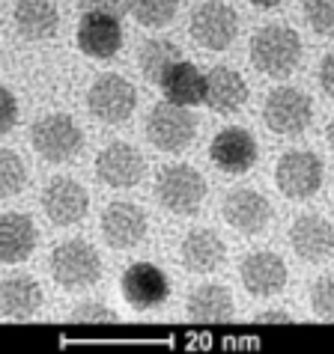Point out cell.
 I'll list each match as a JSON object with an SVG mask.
<instances>
[{
  "instance_id": "obj_23",
  "label": "cell",
  "mask_w": 334,
  "mask_h": 354,
  "mask_svg": "<svg viewBox=\"0 0 334 354\" xmlns=\"http://www.w3.org/2000/svg\"><path fill=\"white\" fill-rule=\"evenodd\" d=\"M42 286L30 277H6L0 280V316L3 319H33L42 310Z\"/></svg>"
},
{
  "instance_id": "obj_8",
  "label": "cell",
  "mask_w": 334,
  "mask_h": 354,
  "mask_svg": "<svg viewBox=\"0 0 334 354\" xmlns=\"http://www.w3.org/2000/svg\"><path fill=\"white\" fill-rule=\"evenodd\" d=\"M87 107L99 122L105 125H123L132 120L137 107V90L132 81H125L123 75H99L87 93Z\"/></svg>"
},
{
  "instance_id": "obj_11",
  "label": "cell",
  "mask_w": 334,
  "mask_h": 354,
  "mask_svg": "<svg viewBox=\"0 0 334 354\" xmlns=\"http://www.w3.org/2000/svg\"><path fill=\"white\" fill-rule=\"evenodd\" d=\"M78 51L93 57V60H111L123 48V24L120 18L107 9H90L81 15L75 33Z\"/></svg>"
},
{
  "instance_id": "obj_27",
  "label": "cell",
  "mask_w": 334,
  "mask_h": 354,
  "mask_svg": "<svg viewBox=\"0 0 334 354\" xmlns=\"http://www.w3.org/2000/svg\"><path fill=\"white\" fill-rule=\"evenodd\" d=\"M129 15L146 30H161L179 12V0H125Z\"/></svg>"
},
{
  "instance_id": "obj_21",
  "label": "cell",
  "mask_w": 334,
  "mask_h": 354,
  "mask_svg": "<svg viewBox=\"0 0 334 354\" xmlns=\"http://www.w3.org/2000/svg\"><path fill=\"white\" fill-rule=\"evenodd\" d=\"M12 24L27 42L54 39L60 30V9L54 0H18L12 9Z\"/></svg>"
},
{
  "instance_id": "obj_19",
  "label": "cell",
  "mask_w": 334,
  "mask_h": 354,
  "mask_svg": "<svg viewBox=\"0 0 334 354\" xmlns=\"http://www.w3.org/2000/svg\"><path fill=\"white\" fill-rule=\"evenodd\" d=\"M36 223L27 212L0 214V265H21L36 250Z\"/></svg>"
},
{
  "instance_id": "obj_15",
  "label": "cell",
  "mask_w": 334,
  "mask_h": 354,
  "mask_svg": "<svg viewBox=\"0 0 334 354\" xmlns=\"http://www.w3.org/2000/svg\"><path fill=\"white\" fill-rule=\"evenodd\" d=\"M290 248L301 262H326L334 257V226L317 212H304L290 226Z\"/></svg>"
},
{
  "instance_id": "obj_34",
  "label": "cell",
  "mask_w": 334,
  "mask_h": 354,
  "mask_svg": "<svg viewBox=\"0 0 334 354\" xmlns=\"http://www.w3.org/2000/svg\"><path fill=\"white\" fill-rule=\"evenodd\" d=\"M254 324H292V316L287 310H266L254 316Z\"/></svg>"
},
{
  "instance_id": "obj_10",
  "label": "cell",
  "mask_w": 334,
  "mask_h": 354,
  "mask_svg": "<svg viewBox=\"0 0 334 354\" xmlns=\"http://www.w3.org/2000/svg\"><path fill=\"white\" fill-rule=\"evenodd\" d=\"M120 292H123V301L129 304L132 310L137 313H146V310H155L170 298V280L167 274L152 262H134L123 271L120 277Z\"/></svg>"
},
{
  "instance_id": "obj_32",
  "label": "cell",
  "mask_w": 334,
  "mask_h": 354,
  "mask_svg": "<svg viewBox=\"0 0 334 354\" xmlns=\"http://www.w3.org/2000/svg\"><path fill=\"white\" fill-rule=\"evenodd\" d=\"M18 125V98L0 86V137L9 134Z\"/></svg>"
},
{
  "instance_id": "obj_9",
  "label": "cell",
  "mask_w": 334,
  "mask_h": 354,
  "mask_svg": "<svg viewBox=\"0 0 334 354\" xmlns=\"http://www.w3.org/2000/svg\"><path fill=\"white\" fill-rule=\"evenodd\" d=\"M188 30L203 51H227L239 33V15L224 0H206L194 9Z\"/></svg>"
},
{
  "instance_id": "obj_13",
  "label": "cell",
  "mask_w": 334,
  "mask_h": 354,
  "mask_svg": "<svg viewBox=\"0 0 334 354\" xmlns=\"http://www.w3.org/2000/svg\"><path fill=\"white\" fill-rule=\"evenodd\" d=\"M239 277L242 286L248 289V295L254 298H274L287 289L290 271L287 262H283L278 253L272 250H251L248 257L239 262Z\"/></svg>"
},
{
  "instance_id": "obj_7",
  "label": "cell",
  "mask_w": 334,
  "mask_h": 354,
  "mask_svg": "<svg viewBox=\"0 0 334 354\" xmlns=\"http://www.w3.org/2000/svg\"><path fill=\"white\" fill-rule=\"evenodd\" d=\"M263 122L281 137H299L313 122V102L296 86H274L263 104Z\"/></svg>"
},
{
  "instance_id": "obj_6",
  "label": "cell",
  "mask_w": 334,
  "mask_h": 354,
  "mask_svg": "<svg viewBox=\"0 0 334 354\" xmlns=\"http://www.w3.org/2000/svg\"><path fill=\"white\" fill-rule=\"evenodd\" d=\"M146 137L159 152H182L188 149L197 137V120L188 107L173 104V102H159L146 116Z\"/></svg>"
},
{
  "instance_id": "obj_2",
  "label": "cell",
  "mask_w": 334,
  "mask_h": 354,
  "mask_svg": "<svg viewBox=\"0 0 334 354\" xmlns=\"http://www.w3.org/2000/svg\"><path fill=\"white\" fill-rule=\"evenodd\" d=\"M51 277L66 292L90 289L102 280V257L84 239H66L51 253Z\"/></svg>"
},
{
  "instance_id": "obj_3",
  "label": "cell",
  "mask_w": 334,
  "mask_h": 354,
  "mask_svg": "<svg viewBox=\"0 0 334 354\" xmlns=\"http://www.w3.org/2000/svg\"><path fill=\"white\" fill-rule=\"evenodd\" d=\"M155 196L170 214L191 218L206 200V179L191 164H164L155 173Z\"/></svg>"
},
{
  "instance_id": "obj_22",
  "label": "cell",
  "mask_w": 334,
  "mask_h": 354,
  "mask_svg": "<svg viewBox=\"0 0 334 354\" xmlns=\"http://www.w3.org/2000/svg\"><path fill=\"white\" fill-rule=\"evenodd\" d=\"M245 102H248V84L236 68L215 66L206 72L203 104H209L215 113H236Z\"/></svg>"
},
{
  "instance_id": "obj_16",
  "label": "cell",
  "mask_w": 334,
  "mask_h": 354,
  "mask_svg": "<svg viewBox=\"0 0 334 354\" xmlns=\"http://www.w3.org/2000/svg\"><path fill=\"white\" fill-rule=\"evenodd\" d=\"M146 173V161L137 152V146L125 140H114L96 158V176L107 188H134Z\"/></svg>"
},
{
  "instance_id": "obj_37",
  "label": "cell",
  "mask_w": 334,
  "mask_h": 354,
  "mask_svg": "<svg viewBox=\"0 0 334 354\" xmlns=\"http://www.w3.org/2000/svg\"><path fill=\"white\" fill-rule=\"evenodd\" d=\"M84 3H107V0H84Z\"/></svg>"
},
{
  "instance_id": "obj_12",
  "label": "cell",
  "mask_w": 334,
  "mask_h": 354,
  "mask_svg": "<svg viewBox=\"0 0 334 354\" xmlns=\"http://www.w3.org/2000/svg\"><path fill=\"white\" fill-rule=\"evenodd\" d=\"M42 212L54 226L81 223L90 212V194L81 182L69 179V176H57L42 191Z\"/></svg>"
},
{
  "instance_id": "obj_25",
  "label": "cell",
  "mask_w": 334,
  "mask_h": 354,
  "mask_svg": "<svg viewBox=\"0 0 334 354\" xmlns=\"http://www.w3.org/2000/svg\"><path fill=\"white\" fill-rule=\"evenodd\" d=\"M188 316L203 324H221L233 319V295L221 283H203L194 292H188V304H185Z\"/></svg>"
},
{
  "instance_id": "obj_14",
  "label": "cell",
  "mask_w": 334,
  "mask_h": 354,
  "mask_svg": "<svg viewBox=\"0 0 334 354\" xmlns=\"http://www.w3.org/2000/svg\"><path fill=\"white\" fill-rule=\"evenodd\" d=\"M257 140L248 129H239V125H227L218 134L212 137L209 143V158L218 167L221 173L227 176H245L257 164Z\"/></svg>"
},
{
  "instance_id": "obj_20",
  "label": "cell",
  "mask_w": 334,
  "mask_h": 354,
  "mask_svg": "<svg viewBox=\"0 0 334 354\" xmlns=\"http://www.w3.org/2000/svg\"><path fill=\"white\" fill-rule=\"evenodd\" d=\"M179 259L185 271L212 274L227 259V244L221 241V235H215V230H191L179 244Z\"/></svg>"
},
{
  "instance_id": "obj_36",
  "label": "cell",
  "mask_w": 334,
  "mask_h": 354,
  "mask_svg": "<svg viewBox=\"0 0 334 354\" xmlns=\"http://www.w3.org/2000/svg\"><path fill=\"white\" fill-rule=\"evenodd\" d=\"M326 140H328V146H331V152H334V120L328 122V129H326Z\"/></svg>"
},
{
  "instance_id": "obj_31",
  "label": "cell",
  "mask_w": 334,
  "mask_h": 354,
  "mask_svg": "<svg viewBox=\"0 0 334 354\" xmlns=\"http://www.w3.org/2000/svg\"><path fill=\"white\" fill-rule=\"evenodd\" d=\"M114 319H116V313L96 301H84L81 307L72 310V316H69V322H75V324H96V322H114Z\"/></svg>"
},
{
  "instance_id": "obj_24",
  "label": "cell",
  "mask_w": 334,
  "mask_h": 354,
  "mask_svg": "<svg viewBox=\"0 0 334 354\" xmlns=\"http://www.w3.org/2000/svg\"><path fill=\"white\" fill-rule=\"evenodd\" d=\"M161 93L167 102L182 104V107H194L203 102V90H206V75L200 72L194 63L179 60L167 68V75L159 81Z\"/></svg>"
},
{
  "instance_id": "obj_35",
  "label": "cell",
  "mask_w": 334,
  "mask_h": 354,
  "mask_svg": "<svg viewBox=\"0 0 334 354\" xmlns=\"http://www.w3.org/2000/svg\"><path fill=\"white\" fill-rule=\"evenodd\" d=\"M251 6H257V9H274V6H281L283 0H248Z\"/></svg>"
},
{
  "instance_id": "obj_30",
  "label": "cell",
  "mask_w": 334,
  "mask_h": 354,
  "mask_svg": "<svg viewBox=\"0 0 334 354\" xmlns=\"http://www.w3.org/2000/svg\"><path fill=\"white\" fill-rule=\"evenodd\" d=\"M304 21L313 33L334 36V0H304Z\"/></svg>"
},
{
  "instance_id": "obj_4",
  "label": "cell",
  "mask_w": 334,
  "mask_h": 354,
  "mask_svg": "<svg viewBox=\"0 0 334 354\" xmlns=\"http://www.w3.org/2000/svg\"><path fill=\"white\" fill-rule=\"evenodd\" d=\"M30 143L42 161L66 164L84 149V131L69 113H48L33 122Z\"/></svg>"
},
{
  "instance_id": "obj_5",
  "label": "cell",
  "mask_w": 334,
  "mask_h": 354,
  "mask_svg": "<svg viewBox=\"0 0 334 354\" xmlns=\"http://www.w3.org/2000/svg\"><path fill=\"white\" fill-rule=\"evenodd\" d=\"M322 179H326V167H322L319 155L310 149H290L274 164V185L287 200L301 203L317 196Z\"/></svg>"
},
{
  "instance_id": "obj_28",
  "label": "cell",
  "mask_w": 334,
  "mask_h": 354,
  "mask_svg": "<svg viewBox=\"0 0 334 354\" xmlns=\"http://www.w3.org/2000/svg\"><path fill=\"white\" fill-rule=\"evenodd\" d=\"M27 188V167L21 155L12 149H0V200L18 196Z\"/></svg>"
},
{
  "instance_id": "obj_18",
  "label": "cell",
  "mask_w": 334,
  "mask_h": 354,
  "mask_svg": "<svg viewBox=\"0 0 334 354\" xmlns=\"http://www.w3.org/2000/svg\"><path fill=\"white\" fill-rule=\"evenodd\" d=\"M224 221L242 235H260L272 223V203L254 188H236L224 196Z\"/></svg>"
},
{
  "instance_id": "obj_33",
  "label": "cell",
  "mask_w": 334,
  "mask_h": 354,
  "mask_svg": "<svg viewBox=\"0 0 334 354\" xmlns=\"http://www.w3.org/2000/svg\"><path fill=\"white\" fill-rule=\"evenodd\" d=\"M319 86L328 98H334V51H328L319 63Z\"/></svg>"
},
{
  "instance_id": "obj_26",
  "label": "cell",
  "mask_w": 334,
  "mask_h": 354,
  "mask_svg": "<svg viewBox=\"0 0 334 354\" xmlns=\"http://www.w3.org/2000/svg\"><path fill=\"white\" fill-rule=\"evenodd\" d=\"M179 60H182V51L170 39H150V42H143L141 51H137V66H141L146 81L155 86H159V81L167 75V68Z\"/></svg>"
},
{
  "instance_id": "obj_29",
  "label": "cell",
  "mask_w": 334,
  "mask_h": 354,
  "mask_svg": "<svg viewBox=\"0 0 334 354\" xmlns=\"http://www.w3.org/2000/svg\"><path fill=\"white\" fill-rule=\"evenodd\" d=\"M310 310L317 319L334 322V274H322L310 286Z\"/></svg>"
},
{
  "instance_id": "obj_17",
  "label": "cell",
  "mask_w": 334,
  "mask_h": 354,
  "mask_svg": "<svg viewBox=\"0 0 334 354\" xmlns=\"http://www.w3.org/2000/svg\"><path fill=\"white\" fill-rule=\"evenodd\" d=\"M146 214L134 203H111L102 212V239L114 250H132L146 239Z\"/></svg>"
},
{
  "instance_id": "obj_1",
  "label": "cell",
  "mask_w": 334,
  "mask_h": 354,
  "mask_svg": "<svg viewBox=\"0 0 334 354\" xmlns=\"http://www.w3.org/2000/svg\"><path fill=\"white\" fill-rule=\"evenodd\" d=\"M248 54L260 75L290 77L301 63V39L287 24H266L251 36Z\"/></svg>"
}]
</instances>
